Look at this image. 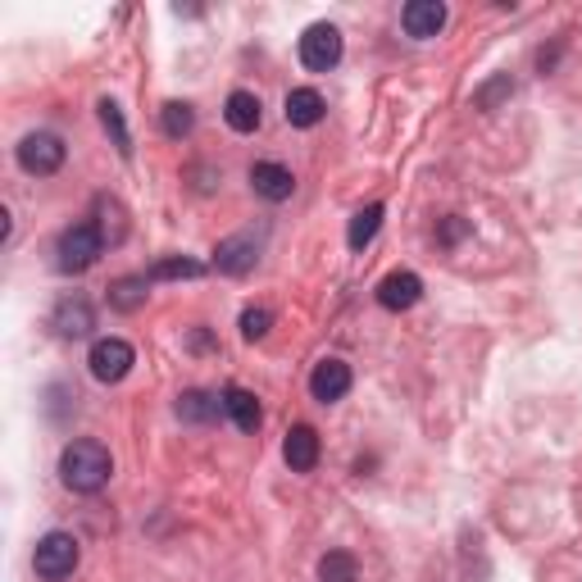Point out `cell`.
Returning <instances> with one entry per match:
<instances>
[{"label":"cell","instance_id":"obj_1","mask_svg":"<svg viewBox=\"0 0 582 582\" xmlns=\"http://www.w3.org/2000/svg\"><path fill=\"white\" fill-rule=\"evenodd\" d=\"M110 473H114V460H110V450L83 437V442H69L64 455H60V478H64V487L69 492H78V496H91L110 483Z\"/></svg>","mask_w":582,"mask_h":582},{"label":"cell","instance_id":"obj_8","mask_svg":"<svg viewBox=\"0 0 582 582\" xmlns=\"http://www.w3.org/2000/svg\"><path fill=\"white\" fill-rule=\"evenodd\" d=\"M50 327L64 337V342H78V337H87L91 327H96V310H91V300L87 296H64L60 306H55V314H50Z\"/></svg>","mask_w":582,"mask_h":582},{"label":"cell","instance_id":"obj_12","mask_svg":"<svg viewBox=\"0 0 582 582\" xmlns=\"http://www.w3.org/2000/svg\"><path fill=\"white\" fill-rule=\"evenodd\" d=\"M250 187H256V196L283 206V200L296 191V178H292V169L273 164V160H260V164H250Z\"/></svg>","mask_w":582,"mask_h":582},{"label":"cell","instance_id":"obj_20","mask_svg":"<svg viewBox=\"0 0 582 582\" xmlns=\"http://www.w3.org/2000/svg\"><path fill=\"white\" fill-rule=\"evenodd\" d=\"M96 110H100V128L110 133L114 150H119L123 160H128V156H133V133H128V123H123V110H119V100H110V96H106V100H100Z\"/></svg>","mask_w":582,"mask_h":582},{"label":"cell","instance_id":"obj_14","mask_svg":"<svg viewBox=\"0 0 582 582\" xmlns=\"http://www.w3.org/2000/svg\"><path fill=\"white\" fill-rule=\"evenodd\" d=\"M283 114H287L292 128H314V123H323L327 106H323V96L314 87H296V91H287V110Z\"/></svg>","mask_w":582,"mask_h":582},{"label":"cell","instance_id":"obj_5","mask_svg":"<svg viewBox=\"0 0 582 582\" xmlns=\"http://www.w3.org/2000/svg\"><path fill=\"white\" fill-rule=\"evenodd\" d=\"M342 33L333 28V23H310L306 37H300V64H306L310 73H327L342 64Z\"/></svg>","mask_w":582,"mask_h":582},{"label":"cell","instance_id":"obj_23","mask_svg":"<svg viewBox=\"0 0 582 582\" xmlns=\"http://www.w3.org/2000/svg\"><path fill=\"white\" fill-rule=\"evenodd\" d=\"M319 582H360V565L350 550H327L319 560Z\"/></svg>","mask_w":582,"mask_h":582},{"label":"cell","instance_id":"obj_19","mask_svg":"<svg viewBox=\"0 0 582 582\" xmlns=\"http://www.w3.org/2000/svg\"><path fill=\"white\" fill-rule=\"evenodd\" d=\"M223 410V396H210V392H183L178 396V419L183 423H214Z\"/></svg>","mask_w":582,"mask_h":582},{"label":"cell","instance_id":"obj_17","mask_svg":"<svg viewBox=\"0 0 582 582\" xmlns=\"http://www.w3.org/2000/svg\"><path fill=\"white\" fill-rule=\"evenodd\" d=\"M223 414L233 419L242 433H256L260 419H264V414H260V400L250 396L246 387H227V392H223Z\"/></svg>","mask_w":582,"mask_h":582},{"label":"cell","instance_id":"obj_13","mask_svg":"<svg viewBox=\"0 0 582 582\" xmlns=\"http://www.w3.org/2000/svg\"><path fill=\"white\" fill-rule=\"evenodd\" d=\"M283 455H287L292 473H310L319 465V433L310 423H296L287 433V442H283Z\"/></svg>","mask_w":582,"mask_h":582},{"label":"cell","instance_id":"obj_25","mask_svg":"<svg viewBox=\"0 0 582 582\" xmlns=\"http://www.w3.org/2000/svg\"><path fill=\"white\" fill-rule=\"evenodd\" d=\"M505 96H515V83H510V73H500V78H492L487 87H478V110H496Z\"/></svg>","mask_w":582,"mask_h":582},{"label":"cell","instance_id":"obj_7","mask_svg":"<svg viewBox=\"0 0 582 582\" xmlns=\"http://www.w3.org/2000/svg\"><path fill=\"white\" fill-rule=\"evenodd\" d=\"M419 296H423V277L410 273V269H396V273H387L383 283H377V306L392 310V314L414 310V306H419Z\"/></svg>","mask_w":582,"mask_h":582},{"label":"cell","instance_id":"obj_21","mask_svg":"<svg viewBox=\"0 0 582 582\" xmlns=\"http://www.w3.org/2000/svg\"><path fill=\"white\" fill-rule=\"evenodd\" d=\"M377 227H383V206H364L356 219H350V227H346V246L350 250H364L377 237Z\"/></svg>","mask_w":582,"mask_h":582},{"label":"cell","instance_id":"obj_3","mask_svg":"<svg viewBox=\"0 0 582 582\" xmlns=\"http://www.w3.org/2000/svg\"><path fill=\"white\" fill-rule=\"evenodd\" d=\"M33 569L46 582H64L73 569H78V537L73 533H46L33 550Z\"/></svg>","mask_w":582,"mask_h":582},{"label":"cell","instance_id":"obj_24","mask_svg":"<svg viewBox=\"0 0 582 582\" xmlns=\"http://www.w3.org/2000/svg\"><path fill=\"white\" fill-rule=\"evenodd\" d=\"M200 273H206V264H200V260L169 256V260L150 264V283H178V277H200Z\"/></svg>","mask_w":582,"mask_h":582},{"label":"cell","instance_id":"obj_16","mask_svg":"<svg viewBox=\"0 0 582 582\" xmlns=\"http://www.w3.org/2000/svg\"><path fill=\"white\" fill-rule=\"evenodd\" d=\"M223 119H227V128H233V133H256L260 119H264L260 96L256 91H233V96H227V106H223Z\"/></svg>","mask_w":582,"mask_h":582},{"label":"cell","instance_id":"obj_15","mask_svg":"<svg viewBox=\"0 0 582 582\" xmlns=\"http://www.w3.org/2000/svg\"><path fill=\"white\" fill-rule=\"evenodd\" d=\"M150 296V273H128V277H114L110 283V306L119 314H137Z\"/></svg>","mask_w":582,"mask_h":582},{"label":"cell","instance_id":"obj_18","mask_svg":"<svg viewBox=\"0 0 582 582\" xmlns=\"http://www.w3.org/2000/svg\"><path fill=\"white\" fill-rule=\"evenodd\" d=\"M96 233L110 246H119L123 237H128V214H123V206L114 196H96Z\"/></svg>","mask_w":582,"mask_h":582},{"label":"cell","instance_id":"obj_26","mask_svg":"<svg viewBox=\"0 0 582 582\" xmlns=\"http://www.w3.org/2000/svg\"><path fill=\"white\" fill-rule=\"evenodd\" d=\"M269 327H273V314H269V310H246V314H242V337H246V342H264Z\"/></svg>","mask_w":582,"mask_h":582},{"label":"cell","instance_id":"obj_11","mask_svg":"<svg viewBox=\"0 0 582 582\" xmlns=\"http://www.w3.org/2000/svg\"><path fill=\"white\" fill-rule=\"evenodd\" d=\"M256 260H260V246H256V237H246V233L219 242V250H214V269L227 273V277L250 273V269H256Z\"/></svg>","mask_w":582,"mask_h":582},{"label":"cell","instance_id":"obj_9","mask_svg":"<svg viewBox=\"0 0 582 582\" xmlns=\"http://www.w3.org/2000/svg\"><path fill=\"white\" fill-rule=\"evenodd\" d=\"M310 392L319 405H337L350 392V364L346 360H319L310 373Z\"/></svg>","mask_w":582,"mask_h":582},{"label":"cell","instance_id":"obj_6","mask_svg":"<svg viewBox=\"0 0 582 582\" xmlns=\"http://www.w3.org/2000/svg\"><path fill=\"white\" fill-rule=\"evenodd\" d=\"M64 164V141L55 133H28L18 141V169L33 173V178H50Z\"/></svg>","mask_w":582,"mask_h":582},{"label":"cell","instance_id":"obj_22","mask_svg":"<svg viewBox=\"0 0 582 582\" xmlns=\"http://www.w3.org/2000/svg\"><path fill=\"white\" fill-rule=\"evenodd\" d=\"M160 128H164V137H173V141L191 137V128H196V110L187 106V100H169V106L160 110Z\"/></svg>","mask_w":582,"mask_h":582},{"label":"cell","instance_id":"obj_10","mask_svg":"<svg viewBox=\"0 0 582 582\" xmlns=\"http://www.w3.org/2000/svg\"><path fill=\"white\" fill-rule=\"evenodd\" d=\"M400 23L414 41H428V37H437L446 28V5L442 0H410V5L400 10Z\"/></svg>","mask_w":582,"mask_h":582},{"label":"cell","instance_id":"obj_27","mask_svg":"<svg viewBox=\"0 0 582 582\" xmlns=\"http://www.w3.org/2000/svg\"><path fill=\"white\" fill-rule=\"evenodd\" d=\"M460 237H465V223H460V219H455V214H450V219L442 223V242L450 246V242H460Z\"/></svg>","mask_w":582,"mask_h":582},{"label":"cell","instance_id":"obj_2","mask_svg":"<svg viewBox=\"0 0 582 582\" xmlns=\"http://www.w3.org/2000/svg\"><path fill=\"white\" fill-rule=\"evenodd\" d=\"M100 250H106V237L96 233V223H73L55 242V256H60L55 264L60 273H87L100 260Z\"/></svg>","mask_w":582,"mask_h":582},{"label":"cell","instance_id":"obj_4","mask_svg":"<svg viewBox=\"0 0 582 582\" xmlns=\"http://www.w3.org/2000/svg\"><path fill=\"white\" fill-rule=\"evenodd\" d=\"M87 364H91V377L96 383H123V377L133 373V364H137V350L123 342V337H100L96 346H91V356H87Z\"/></svg>","mask_w":582,"mask_h":582}]
</instances>
